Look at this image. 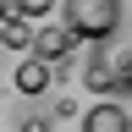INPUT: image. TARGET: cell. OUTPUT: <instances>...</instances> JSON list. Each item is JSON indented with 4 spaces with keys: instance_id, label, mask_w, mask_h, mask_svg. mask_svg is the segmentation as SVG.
<instances>
[{
    "instance_id": "cell-1",
    "label": "cell",
    "mask_w": 132,
    "mask_h": 132,
    "mask_svg": "<svg viewBox=\"0 0 132 132\" xmlns=\"http://www.w3.org/2000/svg\"><path fill=\"white\" fill-rule=\"evenodd\" d=\"M66 28L77 39H110L121 28V0H66Z\"/></svg>"
},
{
    "instance_id": "cell-2",
    "label": "cell",
    "mask_w": 132,
    "mask_h": 132,
    "mask_svg": "<svg viewBox=\"0 0 132 132\" xmlns=\"http://www.w3.org/2000/svg\"><path fill=\"white\" fill-rule=\"evenodd\" d=\"M82 132H132V116H127V105L105 99V105H88V116H82Z\"/></svg>"
},
{
    "instance_id": "cell-3",
    "label": "cell",
    "mask_w": 132,
    "mask_h": 132,
    "mask_svg": "<svg viewBox=\"0 0 132 132\" xmlns=\"http://www.w3.org/2000/svg\"><path fill=\"white\" fill-rule=\"evenodd\" d=\"M50 66H55V61H44V55H28L22 66H16V94L39 99V94L50 88V82H55V77H50Z\"/></svg>"
},
{
    "instance_id": "cell-4",
    "label": "cell",
    "mask_w": 132,
    "mask_h": 132,
    "mask_svg": "<svg viewBox=\"0 0 132 132\" xmlns=\"http://www.w3.org/2000/svg\"><path fill=\"white\" fill-rule=\"evenodd\" d=\"M72 39H77L72 28H50V16H44V28L33 33V55H44V61H61L66 50H72Z\"/></svg>"
},
{
    "instance_id": "cell-5",
    "label": "cell",
    "mask_w": 132,
    "mask_h": 132,
    "mask_svg": "<svg viewBox=\"0 0 132 132\" xmlns=\"http://www.w3.org/2000/svg\"><path fill=\"white\" fill-rule=\"evenodd\" d=\"M0 44H6V50H33V16L6 11V16H0Z\"/></svg>"
},
{
    "instance_id": "cell-6",
    "label": "cell",
    "mask_w": 132,
    "mask_h": 132,
    "mask_svg": "<svg viewBox=\"0 0 132 132\" xmlns=\"http://www.w3.org/2000/svg\"><path fill=\"white\" fill-rule=\"evenodd\" d=\"M16 11H22V16H33V22H44V16L55 11V0H16Z\"/></svg>"
},
{
    "instance_id": "cell-7",
    "label": "cell",
    "mask_w": 132,
    "mask_h": 132,
    "mask_svg": "<svg viewBox=\"0 0 132 132\" xmlns=\"http://www.w3.org/2000/svg\"><path fill=\"white\" fill-rule=\"evenodd\" d=\"M22 132H50V121L44 116H22Z\"/></svg>"
},
{
    "instance_id": "cell-8",
    "label": "cell",
    "mask_w": 132,
    "mask_h": 132,
    "mask_svg": "<svg viewBox=\"0 0 132 132\" xmlns=\"http://www.w3.org/2000/svg\"><path fill=\"white\" fill-rule=\"evenodd\" d=\"M0 16H6V0H0Z\"/></svg>"
}]
</instances>
